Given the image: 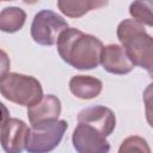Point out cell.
Returning a JSON list of instances; mask_svg holds the SVG:
<instances>
[{"mask_svg":"<svg viewBox=\"0 0 153 153\" xmlns=\"http://www.w3.org/2000/svg\"><path fill=\"white\" fill-rule=\"evenodd\" d=\"M103 68L111 74H127L133 71L134 63L128 57L123 45L109 44L104 47L100 59Z\"/></svg>","mask_w":153,"mask_h":153,"instance_id":"cell-9","label":"cell"},{"mask_svg":"<svg viewBox=\"0 0 153 153\" xmlns=\"http://www.w3.org/2000/svg\"><path fill=\"white\" fill-rule=\"evenodd\" d=\"M147 72H148V74H149V76L153 79V65H152V67H149L148 69H147Z\"/></svg>","mask_w":153,"mask_h":153,"instance_id":"cell-19","label":"cell"},{"mask_svg":"<svg viewBox=\"0 0 153 153\" xmlns=\"http://www.w3.org/2000/svg\"><path fill=\"white\" fill-rule=\"evenodd\" d=\"M109 0H57L59 10L69 18H80L92 10L106 6Z\"/></svg>","mask_w":153,"mask_h":153,"instance_id":"cell-12","label":"cell"},{"mask_svg":"<svg viewBox=\"0 0 153 153\" xmlns=\"http://www.w3.org/2000/svg\"><path fill=\"white\" fill-rule=\"evenodd\" d=\"M1 56H2V57H1V67H2V68H1V76H2V75L6 74V68H7L6 65H5V62L7 61V57H6L5 51H1Z\"/></svg>","mask_w":153,"mask_h":153,"instance_id":"cell-17","label":"cell"},{"mask_svg":"<svg viewBox=\"0 0 153 153\" xmlns=\"http://www.w3.org/2000/svg\"><path fill=\"white\" fill-rule=\"evenodd\" d=\"M66 29H68V24L61 16L50 10H42L35 16L30 31L36 43L53 45Z\"/></svg>","mask_w":153,"mask_h":153,"instance_id":"cell-5","label":"cell"},{"mask_svg":"<svg viewBox=\"0 0 153 153\" xmlns=\"http://www.w3.org/2000/svg\"><path fill=\"white\" fill-rule=\"evenodd\" d=\"M56 47L60 57L80 71L98 67L104 49L100 39L74 27H68L60 35Z\"/></svg>","mask_w":153,"mask_h":153,"instance_id":"cell-1","label":"cell"},{"mask_svg":"<svg viewBox=\"0 0 153 153\" xmlns=\"http://www.w3.org/2000/svg\"><path fill=\"white\" fill-rule=\"evenodd\" d=\"M2 1H12V0H2Z\"/></svg>","mask_w":153,"mask_h":153,"instance_id":"cell-20","label":"cell"},{"mask_svg":"<svg viewBox=\"0 0 153 153\" xmlns=\"http://www.w3.org/2000/svg\"><path fill=\"white\" fill-rule=\"evenodd\" d=\"M103 82L90 75H75L69 81L71 92L80 99H92L99 96Z\"/></svg>","mask_w":153,"mask_h":153,"instance_id":"cell-11","label":"cell"},{"mask_svg":"<svg viewBox=\"0 0 153 153\" xmlns=\"http://www.w3.org/2000/svg\"><path fill=\"white\" fill-rule=\"evenodd\" d=\"M129 13L141 24L153 26V0H134L129 6Z\"/></svg>","mask_w":153,"mask_h":153,"instance_id":"cell-14","label":"cell"},{"mask_svg":"<svg viewBox=\"0 0 153 153\" xmlns=\"http://www.w3.org/2000/svg\"><path fill=\"white\" fill-rule=\"evenodd\" d=\"M25 4H27V5H33V4H36L37 1H39V0H23Z\"/></svg>","mask_w":153,"mask_h":153,"instance_id":"cell-18","label":"cell"},{"mask_svg":"<svg viewBox=\"0 0 153 153\" xmlns=\"http://www.w3.org/2000/svg\"><path fill=\"white\" fill-rule=\"evenodd\" d=\"M117 37L134 66L148 69L153 65V37L143 24L135 19H124L117 26Z\"/></svg>","mask_w":153,"mask_h":153,"instance_id":"cell-2","label":"cell"},{"mask_svg":"<svg viewBox=\"0 0 153 153\" xmlns=\"http://www.w3.org/2000/svg\"><path fill=\"white\" fill-rule=\"evenodd\" d=\"M142 99L145 103V112L146 120L151 128H153V82L149 84L142 94Z\"/></svg>","mask_w":153,"mask_h":153,"instance_id":"cell-16","label":"cell"},{"mask_svg":"<svg viewBox=\"0 0 153 153\" xmlns=\"http://www.w3.org/2000/svg\"><path fill=\"white\" fill-rule=\"evenodd\" d=\"M61 114V102L54 94L43 96L35 105L27 108V117L30 124H36L43 121L56 120Z\"/></svg>","mask_w":153,"mask_h":153,"instance_id":"cell-10","label":"cell"},{"mask_svg":"<svg viewBox=\"0 0 153 153\" xmlns=\"http://www.w3.org/2000/svg\"><path fill=\"white\" fill-rule=\"evenodd\" d=\"M79 123H86L96 128L104 136H109L116 127V117L111 109L103 105L88 106L78 115Z\"/></svg>","mask_w":153,"mask_h":153,"instance_id":"cell-8","label":"cell"},{"mask_svg":"<svg viewBox=\"0 0 153 153\" xmlns=\"http://www.w3.org/2000/svg\"><path fill=\"white\" fill-rule=\"evenodd\" d=\"M26 13L19 7H6L0 13V30L13 33L25 24Z\"/></svg>","mask_w":153,"mask_h":153,"instance_id":"cell-13","label":"cell"},{"mask_svg":"<svg viewBox=\"0 0 153 153\" xmlns=\"http://www.w3.org/2000/svg\"><path fill=\"white\" fill-rule=\"evenodd\" d=\"M0 91L7 100L24 105L32 106L43 98V90L41 82L31 76L19 73H6L0 80Z\"/></svg>","mask_w":153,"mask_h":153,"instance_id":"cell-3","label":"cell"},{"mask_svg":"<svg viewBox=\"0 0 153 153\" xmlns=\"http://www.w3.org/2000/svg\"><path fill=\"white\" fill-rule=\"evenodd\" d=\"M30 128L18 118L1 121V146L8 153H20L25 149Z\"/></svg>","mask_w":153,"mask_h":153,"instance_id":"cell-7","label":"cell"},{"mask_svg":"<svg viewBox=\"0 0 153 153\" xmlns=\"http://www.w3.org/2000/svg\"><path fill=\"white\" fill-rule=\"evenodd\" d=\"M73 146L79 153H106L110 145L100 131L86 123H79L72 135Z\"/></svg>","mask_w":153,"mask_h":153,"instance_id":"cell-6","label":"cell"},{"mask_svg":"<svg viewBox=\"0 0 153 153\" xmlns=\"http://www.w3.org/2000/svg\"><path fill=\"white\" fill-rule=\"evenodd\" d=\"M118 152L120 153H127V152H146V153H149L151 149H149L145 139H142L140 136H129L122 142Z\"/></svg>","mask_w":153,"mask_h":153,"instance_id":"cell-15","label":"cell"},{"mask_svg":"<svg viewBox=\"0 0 153 153\" xmlns=\"http://www.w3.org/2000/svg\"><path fill=\"white\" fill-rule=\"evenodd\" d=\"M68 124L63 120H49L31 124L25 149L30 153L50 152L61 142Z\"/></svg>","mask_w":153,"mask_h":153,"instance_id":"cell-4","label":"cell"}]
</instances>
